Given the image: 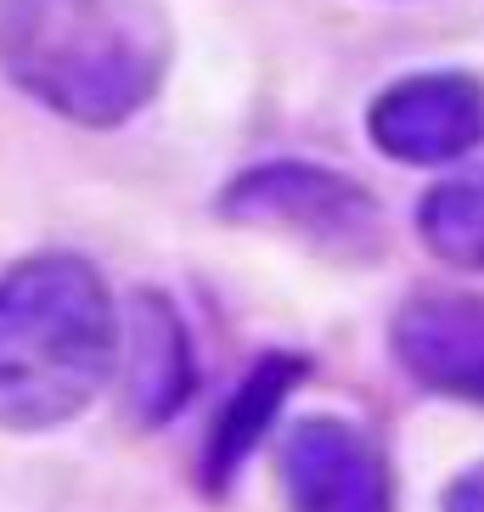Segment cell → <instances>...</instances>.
Returning <instances> with one entry per match:
<instances>
[{"instance_id":"obj_1","label":"cell","mask_w":484,"mask_h":512,"mask_svg":"<svg viewBox=\"0 0 484 512\" xmlns=\"http://www.w3.org/2000/svg\"><path fill=\"white\" fill-rule=\"evenodd\" d=\"M169 62L164 0H0V74L68 124H130L164 91Z\"/></svg>"},{"instance_id":"obj_3","label":"cell","mask_w":484,"mask_h":512,"mask_svg":"<svg viewBox=\"0 0 484 512\" xmlns=\"http://www.w3.org/2000/svg\"><path fill=\"white\" fill-rule=\"evenodd\" d=\"M214 214L242 231H282L333 259H372L383 248V209L355 175L310 158H271L237 169Z\"/></svg>"},{"instance_id":"obj_4","label":"cell","mask_w":484,"mask_h":512,"mask_svg":"<svg viewBox=\"0 0 484 512\" xmlns=\"http://www.w3.org/2000/svg\"><path fill=\"white\" fill-rule=\"evenodd\" d=\"M366 136L394 164H456L484 147V79L462 68L394 79L366 107Z\"/></svg>"},{"instance_id":"obj_2","label":"cell","mask_w":484,"mask_h":512,"mask_svg":"<svg viewBox=\"0 0 484 512\" xmlns=\"http://www.w3.org/2000/svg\"><path fill=\"white\" fill-rule=\"evenodd\" d=\"M119 366V310L79 254H29L0 271V428L46 434L96 400Z\"/></svg>"},{"instance_id":"obj_7","label":"cell","mask_w":484,"mask_h":512,"mask_svg":"<svg viewBox=\"0 0 484 512\" xmlns=\"http://www.w3.org/2000/svg\"><path fill=\"white\" fill-rule=\"evenodd\" d=\"M119 355H124V406L141 428H158L192 400L197 366L186 327L175 316V304L164 293H136L130 299V321L119 327Z\"/></svg>"},{"instance_id":"obj_8","label":"cell","mask_w":484,"mask_h":512,"mask_svg":"<svg viewBox=\"0 0 484 512\" xmlns=\"http://www.w3.org/2000/svg\"><path fill=\"white\" fill-rule=\"evenodd\" d=\"M304 372H310L304 355H282V349H276V355H259V361L248 366V377L231 389V400L220 406V417H214V428H209V451H203V484H209L214 496L231 490V479H237L242 462L259 451V439L271 434L276 411L288 406V394L304 383Z\"/></svg>"},{"instance_id":"obj_10","label":"cell","mask_w":484,"mask_h":512,"mask_svg":"<svg viewBox=\"0 0 484 512\" xmlns=\"http://www.w3.org/2000/svg\"><path fill=\"white\" fill-rule=\"evenodd\" d=\"M445 512H484V462H473L468 473L445 484Z\"/></svg>"},{"instance_id":"obj_6","label":"cell","mask_w":484,"mask_h":512,"mask_svg":"<svg viewBox=\"0 0 484 512\" xmlns=\"http://www.w3.org/2000/svg\"><path fill=\"white\" fill-rule=\"evenodd\" d=\"M394 361L423 389L484 406V299L473 293H417L394 310Z\"/></svg>"},{"instance_id":"obj_5","label":"cell","mask_w":484,"mask_h":512,"mask_svg":"<svg viewBox=\"0 0 484 512\" xmlns=\"http://www.w3.org/2000/svg\"><path fill=\"white\" fill-rule=\"evenodd\" d=\"M282 490L293 512H394L389 462L344 417H304L282 439Z\"/></svg>"},{"instance_id":"obj_9","label":"cell","mask_w":484,"mask_h":512,"mask_svg":"<svg viewBox=\"0 0 484 512\" xmlns=\"http://www.w3.org/2000/svg\"><path fill=\"white\" fill-rule=\"evenodd\" d=\"M417 231L428 254L456 271H484V169L451 175L417 203Z\"/></svg>"}]
</instances>
